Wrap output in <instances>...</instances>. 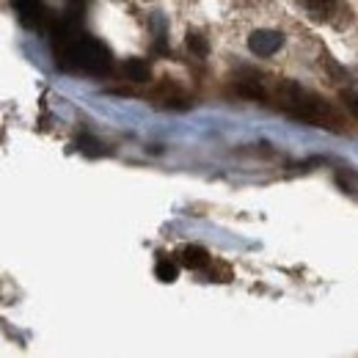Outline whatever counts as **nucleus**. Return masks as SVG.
<instances>
[{
    "mask_svg": "<svg viewBox=\"0 0 358 358\" xmlns=\"http://www.w3.org/2000/svg\"><path fill=\"white\" fill-rule=\"evenodd\" d=\"M273 99L292 119H301V122H309V124H336V116L331 113L325 99H320L312 91L301 89L292 80H275Z\"/></svg>",
    "mask_w": 358,
    "mask_h": 358,
    "instance_id": "f257e3e1",
    "label": "nucleus"
},
{
    "mask_svg": "<svg viewBox=\"0 0 358 358\" xmlns=\"http://www.w3.org/2000/svg\"><path fill=\"white\" fill-rule=\"evenodd\" d=\"M55 64L66 72H86V75H108L113 66L108 47L96 42L94 36H83V34L69 47L55 52Z\"/></svg>",
    "mask_w": 358,
    "mask_h": 358,
    "instance_id": "f03ea898",
    "label": "nucleus"
},
{
    "mask_svg": "<svg viewBox=\"0 0 358 358\" xmlns=\"http://www.w3.org/2000/svg\"><path fill=\"white\" fill-rule=\"evenodd\" d=\"M14 11H17V20L28 31H36V34H47L55 22L42 0H14Z\"/></svg>",
    "mask_w": 358,
    "mask_h": 358,
    "instance_id": "7ed1b4c3",
    "label": "nucleus"
},
{
    "mask_svg": "<svg viewBox=\"0 0 358 358\" xmlns=\"http://www.w3.org/2000/svg\"><path fill=\"white\" fill-rule=\"evenodd\" d=\"M281 34H275V31H257V34H251V39H248V47H251V52H257V55H273L278 47H281Z\"/></svg>",
    "mask_w": 358,
    "mask_h": 358,
    "instance_id": "20e7f679",
    "label": "nucleus"
},
{
    "mask_svg": "<svg viewBox=\"0 0 358 358\" xmlns=\"http://www.w3.org/2000/svg\"><path fill=\"white\" fill-rule=\"evenodd\" d=\"M237 94H243V96H248V99H265L268 96V89H265V83L257 78V75H251V72H245L243 78H237Z\"/></svg>",
    "mask_w": 358,
    "mask_h": 358,
    "instance_id": "39448f33",
    "label": "nucleus"
},
{
    "mask_svg": "<svg viewBox=\"0 0 358 358\" xmlns=\"http://www.w3.org/2000/svg\"><path fill=\"white\" fill-rule=\"evenodd\" d=\"M179 262H182L185 268H190V270H201V268H207L210 254H207L201 245H187V248H182Z\"/></svg>",
    "mask_w": 358,
    "mask_h": 358,
    "instance_id": "423d86ee",
    "label": "nucleus"
},
{
    "mask_svg": "<svg viewBox=\"0 0 358 358\" xmlns=\"http://www.w3.org/2000/svg\"><path fill=\"white\" fill-rule=\"evenodd\" d=\"M122 75H124L130 83H146V80H149V64L141 61V58H130V61H124Z\"/></svg>",
    "mask_w": 358,
    "mask_h": 358,
    "instance_id": "0eeeda50",
    "label": "nucleus"
},
{
    "mask_svg": "<svg viewBox=\"0 0 358 358\" xmlns=\"http://www.w3.org/2000/svg\"><path fill=\"white\" fill-rule=\"evenodd\" d=\"M298 3L312 14L314 20H325L336 8V0H298Z\"/></svg>",
    "mask_w": 358,
    "mask_h": 358,
    "instance_id": "6e6552de",
    "label": "nucleus"
},
{
    "mask_svg": "<svg viewBox=\"0 0 358 358\" xmlns=\"http://www.w3.org/2000/svg\"><path fill=\"white\" fill-rule=\"evenodd\" d=\"M155 275H157L160 281L171 284V281H177V265L163 257V259H157V265H155Z\"/></svg>",
    "mask_w": 358,
    "mask_h": 358,
    "instance_id": "1a4fd4ad",
    "label": "nucleus"
},
{
    "mask_svg": "<svg viewBox=\"0 0 358 358\" xmlns=\"http://www.w3.org/2000/svg\"><path fill=\"white\" fill-rule=\"evenodd\" d=\"M187 50H190L193 55L204 58V55L210 52V45H207V39H204L201 34H187Z\"/></svg>",
    "mask_w": 358,
    "mask_h": 358,
    "instance_id": "9d476101",
    "label": "nucleus"
},
{
    "mask_svg": "<svg viewBox=\"0 0 358 358\" xmlns=\"http://www.w3.org/2000/svg\"><path fill=\"white\" fill-rule=\"evenodd\" d=\"M78 146H80L86 155H99V152H102V149H99V143H96L94 138H80V141H78Z\"/></svg>",
    "mask_w": 358,
    "mask_h": 358,
    "instance_id": "9b49d317",
    "label": "nucleus"
},
{
    "mask_svg": "<svg viewBox=\"0 0 358 358\" xmlns=\"http://www.w3.org/2000/svg\"><path fill=\"white\" fill-rule=\"evenodd\" d=\"M342 102H345V108H350L353 113L358 116V96L356 94H350V91H342Z\"/></svg>",
    "mask_w": 358,
    "mask_h": 358,
    "instance_id": "f8f14e48",
    "label": "nucleus"
}]
</instances>
